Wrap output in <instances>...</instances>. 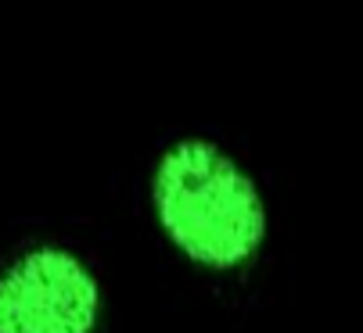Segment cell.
I'll return each instance as SVG.
<instances>
[{"label":"cell","mask_w":363,"mask_h":333,"mask_svg":"<svg viewBox=\"0 0 363 333\" xmlns=\"http://www.w3.org/2000/svg\"><path fill=\"white\" fill-rule=\"evenodd\" d=\"M151 215L180 258L238 272L267 244V201L252 173L216 140L180 136L151 169Z\"/></svg>","instance_id":"cell-1"},{"label":"cell","mask_w":363,"mask_h":333,"mask_svg":"<svg viewBox=\"0 0 363 333\" xmlns=\"http://www.w3.org/2000/svg\"><path fill=\"white\" fill-rule=\"evenodd\" d=\"M105 291L69 244L33 240L0 265V333H94Z\"/></svg>","instance_id":"cell-2"}]
</instances>
